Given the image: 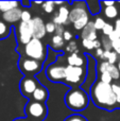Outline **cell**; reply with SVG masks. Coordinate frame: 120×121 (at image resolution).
Masks as SVG:
<instances>
[{
  "label": "cell",
  "instance_id": "cell-1",
  "mask_svg": "<svg viewBox=\"0 0 120 121\" xmlns=\"http://www.w3.org/2000/svg\"><path fill=\"white\" fill-rule=\"evenodd\" d=\"M91 96L96 104L101 107L110 108L113 107L117 102L116 95L113 91L111 84H105L99 81L91 88Z\"/></svg>",
  "mask_w": 120,
  "mask_h": 121
},
{
  "label": "cell",
  "instance_id": "cell-2",
  "mask_svg": "<svg viewBox=\"0 0 120 121\" xmlns=\"http://www.w3.org/2000/svg\"><path fill=\"white\" fill-rule=\"evenodd\" d=\"M66 104L72 111H82L88 104V98L82 90H72L66 96Z\"/></svg>",
  "mask_w": 120,
  "mask_h": 121
},
{
  "label": "cell",
  "instance_id": "cell-3",
  "mask_svg": "<svg viewBox=\"0 0 120 121\" xmlns=\"http://www.w3.org/2000/svg\"><path fill=\"white\" fill-rule=\"evenodd\" d=\"M26 54L31 60H44L46 59V50L43 43L37 38H33L28 45H26Z\"/></svg>",
  "mask_w": 120,
  "mask_h": 121
},
{
  "label": "cell",
  "instance_id": "cell-4",
  "mask_svg": "<svg viewBox=\"0 0 120 121\" xmlns=\"http://www.w3.org/2000/svg\"><path fill=\"white\" fill-rule=\"evenodd\" d=\"M30 27H31L32 33H33V38H37L40 39L42 37H44L46 35V25L44 23L43 19L40 17H34L32 18V20L29 22Z\"/></svg>",
  "mask_w": 120,
  "mask_h": 121
},
{
  "label": "cell",
  "instance_id": "cell-5",
  "mask_svg": "<svg viewBox=\"0 0 120 121\" xmlns=\"http://www.w3.org/2000/svg\"><path fill=\"white\" fill-rule=\"evenodd\" d=\"M84 74V69L82 67H73L68 65L66 67V78L65 80L69 83H80Z\"/></svg>",
  "mask_w": 120,
  "mask_h": 121
},
{
  "label": "cell",
  "instance_id": "cell-6",
  "mask_svg": "<svg viewBox=\"0 0 120 121\" xmlns=\"http://www.w3.org/2000/svg\"><path fill=\"white\" fill-rule=\"evenodd\" d=\"M47 75L50 80L52 81H62V80H65L66 78V67L63 66H56V65H53V66H49L47 69Z\"/></svg>",
  "mask_w": 120,
  "mask_h": 121
},
{
  "label": "cell",
  "instance_id": "cell-7",
  "mask_svg": "<svg viewBox=\"0 0 120 121\" xmlns=\"http://www.w3.org/2000/svg\"><path fill=\"white\" fill-rule=\"evenodd\" d=\"M18 31H19V40H20L21 44L28 45L33 39V33H32L31 27H30L29 23L21 21L18 27Z\"/></svg>",
  "mask_w": 120,
  "mask_h": 121
},
{
  "label": "cell",
  "instance_id": "cell-8",
  "mask_svg": "<svg viewBox=\"0 0 120 121\" xmlns=\"http://www.w3.org/2000/svg\"><path fill=\"white\" fill-rule=\"evenodd\" d=\"M69 11L66 6H61L59 9V12L55 13L54 17H53V23L56 26L59 25H66L69 22Z\"/></svg>",
  "mask_w": 120,
  "mask_h": 121
},
{
  "label": "cell",
  "instance_id": "cell-9",
  "mask_svg": "<svg viewBox=\"0 0 120 121\" xmlns=\"http://www.w3.org/2000/svg\"><path fill=\"white\" fill-rule=\"evenodd\" d=\"M27 111L32 117H35V118L44 117L45 113H46V108H45V106L39 102H32L31 104H29Z\"/></svg>",
  "mask_w": 120,
  "mask_h": 121
},
{
  "label": "cell",
  "instance_id": "cell-10",
  "mask_svg": "<svg viewBox=\"0 0 120 121\" xmlns=\"http://www.w3.org/2000/svg\"><path fill=\"white\" fill-rule=\"evenodd\" d=\"M97 30L95 28V22H88L87 26L82 30V39L97 40Z\"/></svg>",
  "mask_w": 120,
  "mask_h": 121
},
{
  "label": "cell",
  "instance_id": "cell-11",
  "mask_svg": "<svg viewBox=\"0 0 120 121\" xmlns=\"http://www.w3.org/2000/svg\"><path fill=\"white\" fill-rule=\"evenodd\" d=\"M21 13H22V11L19 8H16V9H13V10L4 13V14L2 15V18H3V20L6 21V22L13 23V22L18 21L19 19H21Z\"/></svg>",
  "mask_w": 120,
  "mask_h": 121
},
{
  "label": "cell",
  "instance_id": "cell-12",
  "mask_svg": "<svg viewBox=\"0 0 120 121\" xmlns=\"http://www.w3.org/2000/svg\"><path fill=\"white\" fill-rule=\"evenodd\" d=\"M21 68L27 72H36L40 69V64L35 60H25L21 63Z\"/></svg>",
  "mask_w": 120,
  "mask_h": 121
},
{
  "label": "cell",
  "instance_id": "cell-13",
  "mask_svg": "<svg viewBox=\"0 0 120 121\" xmlns=\"http://www.w3.org/2000/svg\"><path fill=\"white\" fill-rule=\"evenodd\" d=\"M37 82L33 79H25L21 83V90L26 94H33L37 89Z\"/></svg>",
  "mask_w": 120,
  "mask_h": 121
},
{
  "label": "cell",
  "instance_id": "cell-14",
  "mask_svg": "<svg viewBox=\"0 0 120 121\" xmlns=\"http://www.w3.org/2000/svg\"><path fill=\"white\" fill-rule=\"evenodd\" d=\"M87 15V12H86V9L83 8V6H80V8H73L71 11L69 12V22H72L74 23L77 20L81 18V17L85 16Z\"/></svg>",
  "mask_w": 120,
  "mask_h": 121
},
{
  "label": "cell",
  "instance_id": "cell-15",
  "mask_svg": "<svg viewBox=\"0 0 120 121\" xmlns=\"http://www.w3.org/2000/svg\"><path fill=\"white\" fill-rule=\"evenodd\" d=\"M67 62H68V65H69V66L82 67L83 65H84L85 60L81 55L77 54V53H72V54H70L69 56H68Z\"/></svg>",
  "mask_w": 120,
  "mask_h": 121
},
{
  "label": "cell",
  "instance_id": "cell-16",
  "mask_svg": "<svg viewBox=\"0 0 120 121\" xmlns=\"http://www.w3.org/2000/svg\"><path fill=\"white\" fill-rule=\"evenodd\" d=\"M18 4L17 1H0V12L4 14L13 9L18 8Z\"/></svg>",
  "mask_w": 120,
  "mask_h": 121
},
{
  "label": "cell",
  "instance_id": "cell-17",
  "mask_svg": "<svg viewBox=\"0 0 120 121\" xmlns=\"http://www.w3.org/2000/svg\"><path fill=\"white\" fill-rule=\"evenodd\" d=\"M48 97V92H47L46 88L44 87H38L35 91L33 92V98L36 101H45Z\"/></svg>",
  "mask_w": 120,
  "mask_h": 121
},
{
  "label": "cell",
  "instance_id": "cell-18",
  "mask_svg": "<svg viewBox=\"0 0 120 121\" xmlns=\"http://www.w3.org/2000/svg\"><path fill=\"white\" fill-rule=\"evenodd\" d=\"M88 14L87 15H85V16H83V17H81L79 20H77L76 22L73 23V27H74V29L76 30H83L85 27L87 26V23L89 22L88 21Z\"/></svg>",
  "mask_w": 120,
  "mask_h": 121
},
{
  "label": "cell",
  "instance_id": "cell-19",
  "mask_svg": "<svg viewBox=\"0 0 120 121\" xmlns=\"http://www.w3.org/2000/svg\"><path fill=\"white\" fill-rule=\"evenodd\" d=\"M104 14H105V16L107 17V18L113 19L118 15V10H117V8L115 5L107 6V8H105V10H104Z\"/></svg>",
  "mask_w": 120,
  "mask_h": 121
},
{
  "label": "cell",
  "instance_id": "cell-20",
  "mask_svg": "<svg viewBox=\"0 0 120 121\" xmlns=\"http://www.w3.org/2000/svg\"><path fill=\"white\" fill-rule=\"evenodd\" d=\"M65 40H64L63 36H60V35H54L52 37V46L54 49H60L64 46L65 44Z\"/></svg>",
  "mask_w": 120,
  "mask_h": 121
},
{
  "label": "cell",
  "instance_id": "cell-21",
  "mask_svg": "<svg viewBox=\"0 0 120 121\" xmlns=\"http://www.w3.org/2000/svg\"><path fill=\"white\" fill-rule=\"evenodd\" d=\"M107 72L111 74V77H112V79H119V69L118 67H116L115 65H110L108 66V69H107Z\"/></svg>",
  "mask_w": 120,
  "mask_h": 121
},
{
  "label": "cell",
  "instance_id": "cell-22",
  "mask_svg": "<svg viewBox=\"0 0 120 121\" xmlns=\"http://www.w3.org/2000/svg\"><path fill=\"white\" fill-rule=\"evenodd\" d=\"M66 51L67 52H70L72 54V53H77L78 54L79 53V48H78V45H77V42H73V40H71V42L68 43L67 47H66Z\"/></svg>",
  "mask_w": 120,
  "mask_h": 121
},
{
  "label": "cell",
  "instance_id": "cell-23",
  "mask_svg": "<svg viewBox=\"0 0 120 121\" xmlns=\"http://www.w3.org/2000/svg\"><path fill=\"white\" fill-rule=\"evenodd\" d=\"M9 34V28L6 26L5 22L0 20V38H4L6 37Z\"/></svg>",
  "mask_w": 120,
  "mask_h": 121
},
{
  "label": "cell",
  "instance_id": "cell-24",
  "mask_svg": "<svg viewBox=\"0 0 120 121\" xmlns=\"http://www.w3.org/2000/svg\"><path fill=\"white\" fill-rule=\"evenodd\" d=\"M54 2L52 1H46L43 3V9H44V11L46 13H51L53 12V10H54Z\"/></svg>",
  "mask_w": 120,
  "mask_h": 121
},
{
  "label": "cell",
  "instance_id": "cell-25",
  "mask_svg": "<svg viewBox=\"0 0 120 121\" xmlns=\"http://www.w3.org/2000/svg\"><path fill=\"white\" fill-rule=\"evenodd\" d=\"M101 45L103 46L104 51H111V49L113 48V47H112V42L110 40V38H108L107 36H105V37L102 38Z\"/></svg>",
  "mask_w": 120,
  "mask_h": 121
},
{
  "label": "cell",
  "instance_id": "cell-26",
  "mask_svg": "<svg viewBox=\"0 0 120 121\" xmlns=\"http://www.w3.org/2000/svg\"><path fill=\"white\" fill-rule=\"evenodd\" d=\"M106 25V22L104 21V19H102L101 17H97L95 20V28L96 30H103L104 26Z\"/></svg>",
  "mask_w": 120,
  "mask_h": 121
},
{
  "label": "cell",
  "instance_id": "cell-27",
  "mask_svg": "<svg viewBox=\"0 0 120 121\" xmlns=\"http://www.w3.org/2000/svg\"><path fill=\"white\" fill-rule=\"evenodd\" d=\"M31 20H32V17L29 11H22V13H21V21L29 23Z\"/></svg>",
  "mask_w": 120,
  "mask_h": 121
},
{
  "label": "cell",
  "instance_id": "cell-28",
  "mask_svg": "<svg viewBox=\"0 0 120 121\" xmlns=\"http://www.w3.org/2000/svg\"><path fill=\"white\" fill-rule=\"evenodd\" d=\"M114 30H115L114 27H113L111 23H106V25L104 26V28H103V30H102V31H103V34L105 36H110L111 34L114 32Z\"/></svg>",
  "mask_w": 120,
  "mask_h": 121
},
{
  "label": "cell",
  "instance_id": "cell-29",
  "mask_svg": "<svg viewBox=\"0 0 120 121\" xmlns=\"http://www.w3.org/2000/svg\"><path fill=\"white\" fill-rule=\"evenodd\" d=\"M112 80H113L112 77H111V74L107 72V71L101 73V80H100L101 82H103V83H105V84H111Z\"/></svg>",
  "mask_w": 120,
  "mask_h": 121
},
{
  "label": "cell",
  "instance_id": "cell-30",
  "mask_svg": "<svg viewBox=\"0 0 120 121\" xmlns=\"http://www.w3.org/2000/svg\"><path fill=\"white\" fill-rule=\"evenodd\" d=\"M82 45L84 48L88 49V50H91V49L95 48V43H94L93 40H89V39H83Z\"/></svg>",
  "mask_w": 120,
  "mask_h": 121
},
{
  "label": "cell",
  "instance_id": "cell-31",
  "mask_svg": "<svg viewBox=\"0 0 120 121\" xmlns=\"http://www.w3.org/2000/svg\"><path fill=\"white\" fill-rule=\"evenodd\" d=\"M112 88H113V91H114V94L116 95L117 102L120 103V86L117 85V84H113V85H112Z\"/></svg>",
  "mask_w": 120,
  "mask_h": 121
},
{
  "label": "cell",
  "instance_id": "cell-32",
  "mask_svg": "<svg viewBox=\"0 0 120 121\" xmlns=\"http://www.w3.org/2000/svg\"><path fill=\"white\" fill-rule=\"evenodd\" d=\"M55 28H56V25L55 23L52 22H48L46 23V31L47 33H53V32H55Z\"/></svg>",
  "mask_w": 120,
  "mask_h": 121
},
{
  "label": "cell",
  "instance_id": "cell-33",
  "mask_svg": "<svg viewBox=\"0 0 120 121\" xmlns=\"http://www.w3.org/2000/svg\"><path fill=\"white\" fill-rule=\"evenodd\" d=\"M117 60V53L116 52H112L111 51L110 55H108V59H107V62L110 63V65H114Z\"/></svg>",
  "mask_w": 120,
  "mask_h": 121
},
{
  "label": "cell",
  "instance_id": "cell-34",
  "mask_svg": "<svg viewBox=\"0 0 120 121\" xmlns=\"http://www.w3.org/2000/svg\"><path fill=\"white\" fill-rule=\"evenodd\" d=\"M108 66H110V63L108 62H102L101 64H100V66H99V71L101 73L106 72L107 69H108Z\"/></svg>",
  "mask_w": 120,
  "mask_h": 121
},
{
  "label": "cell",
  "instance_id": "cell-35",
  "mask_svg": "<svg viewBox=\"0 0 120 121\" xmlns=\"http://www.w3.org/2000/svg\"><path fill=\"white\" fill-rule=\"evenodd\" d=\"M112 47H113V49L116 51L117 54H120V38L112 43Z\"/></svg>",
  "mask_w": 120,
  "mask_h": 121
},
{
  "label": "cell",
  "instance_id": "cell-36",
  "mask_svg": "<svg viewBox=\"0 0 120 121\" xmlns=\"http://www.w3.org/2000/svg\"><path fill=\"white\" fill-rule=\"evenodd\" d=\"M107 37L110 38V40L113 43V42H115V40H117V39H119L120 38V33H118L117 31H115L114 30V32H113L110 36H107Z\"/></svg>",
  "mask_w": 120,
  "mask_h": 121
},
{
  "label": "cell",
  "instance_id": "cell-37",
  "mask_svg": "<svg viewBox=\"0 0 120 121\" xmlns=\"http://www.w3.org/2000/svg\"><path fill=\"white\" fill-rule=\"evenodd\" d=\"M64 32H65V30H64V26H62V25L56 26V28H55V33H56V35L63 36Z\"/></svg>",
  "mask_w": 120,
  "mask_h": 121
},
{
  "label": "cell",
  "instance_id": "cell-38",
  "mask_svg": "<svg viewBox=\"0 0 120 121\" xmlns=\"http://www.w3.org/2000/svg\"><path fill=\"white\" fill-rule=\"evenodd\" d=\"M63 37H64V40H70L72 38V33L70 31H65L63 34Z\"/></svg>",
  "mask_w": 120,
  "mask_h": 121
},
{
  "label": "cell",
  "instance_id": "cell-39",
  "mask_svg": "<svg viewBox=\"0 0 120 121\" xmlns=\"http://www.w3.org/2000/svg\"><path fill=\"white\" fill-rule=\"evenodd\" d=\"M66 121H85V120L82 117H79V116H72V117L68 118Z\"/></svg>",
  "mask_w": 120,
  "mask_h": 121
},
{
  "label": "cell",
  "instance_id": "cell-40",
  "mask_svg": "<svg viewBox=\"0 0 120 121\" xmlns=\"http://www.w3.org/2000/svg\"><path fill=\"white\" fill-rule=\"evenodd\" d=\"M104 52H105V51L102 50V49H100V48L97 49V55H98V56H99L101 60H104Z\"/></svg>",
  "mask_w": 120,
  "mask_h": 121
},
{
  "label": "cell",
  "instance_id": "cell-41",
  "mask_svg": "<svg viewBox=\"0 0 120 121\" xmlns=\"http://www.w3.org/2000/svg\"><path fill=\"white\" fill-rule=\"evenodd\" d=\"M115 31L120 33V19H117L116 22H115Z\"/></svg>",
  "mask_w": 120,
  "mask_h": 121
},
{
  "label": "cell",
  "instance_id": "cell-42",
  "mask_svg": "<svg viewBox=\"0 0 120 121\" xmlns=\"http://www.w3.org/2000/svg\"><path fill=\"white\" fill-rule=\"evenodd\" d=\"M103 4H105L106 8H107V6H113V5H115V2H114V1H105V2H103Z\"/></svg>",
  "mask_w": 120,
  "mask_h": 121
},
{
  "label": "cell",
  "instance_id": "cell-43",
  "mask_svg": "<svg viewBox=\"0 0 120 121\" xmlns=\"http://www.w3.org/2000/svg\"><path fill=\"white\" fill-rule=\"evenodd\" d=\"M94 43H95V48H96V49H99L100 46H101V42H99V40L97 39V40H95Z\"/></svg>",
  "mask_w": 120,
  "mask_h": 121
},
{
  "label": "cell",
  "instance_id": "cell-44",
  "mask_svg": "<svg viewBox=\"0 0 120 121\" xmlns=\"http://www.w3.org/2000/svg\"><path fill=\"white\" fill-rule=\"evenodd\" d=\"M110 53H111V51H105V52H104V60H107L108 59Z\"/></svg>",
  "mask_w": 120,
  "mask_h": 121
},
{
  "label": "cell",
  "instance_id": "cell-45",
  "mask_svg": "<svg viewBox=\"0 0 120 121\" xmlns=\"http://www.w3.org/2000/svg\"><path fill=\"white\" fill-rule=\"evenodd\" d=\"M64 2L63 1H56V2H54V4H57V5H61V4H63Z\"/></svg>",
  "mask_w": 120,
  "mask_h": 121
},
{
  "label": "cell",
  "instance_id": "cell-46",
  "mask_svg": "<svg viewBox=\"0 0 120 121\" xmlns=\"http://www.w3.org/2000/svg\"><path fill=\"white\" fill-rule=\"evenodd\" d=\"M15 121H28V120H20V119H17V120H15Z\"/></svg>",
  "mask_w": 120,
  "mask_h": 121
},
{
  "label": "cell",
  "instance_id": "cell-47",
  "mask_svg": "<svg viewBox=\"0 0 120 121\" xmlns=\"http://www.w3.org/2000/svg\"><path fill=\"white\" fill-rule=\"evenodd\" d=\"M118 69H119V71H120V62H119V64H118Z\"/></svg>",
  "mask_w": 120,
  "mask_h": 121
}]
</instances>
